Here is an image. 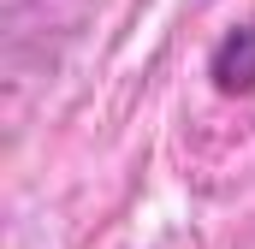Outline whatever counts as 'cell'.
I'll return each mask as SVG.
<instances>
[{
	"label": "cell",
	"mask_w": 255,
	"mask_h": 249,
	"mask_svg": "<svg viewBox=\"0 0 255 249\" xmlns=\"http://www.w3.org/2000/svg\"><path fill=\"white\" fill-rule=\"evenodd\" d=\"M208 83L220 95H255V24H232L208 48Z\"/></svg>",
	"instance_id": "6da1fadb"
}]
</instances>
